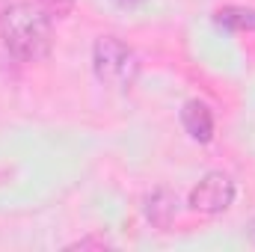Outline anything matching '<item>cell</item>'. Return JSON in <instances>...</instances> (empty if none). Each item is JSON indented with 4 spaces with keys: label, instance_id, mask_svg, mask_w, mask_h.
<instances>
[{
    "label": "cell",
    "instance_id": "cell-1",
    "mask_svg": "<svg viewBox=\"0 0 255 252\" xmlns=\"http://www.w3.org/2000/svg\"><path fill=\"white\" fill-rule=\"evenodd\" d=\"M0 39L6 51L24 63L45 60L54 45V24L48 9L36 3H12L0 15Z\"/></svg>",
    "mask_w": 255,
    "mask_h": 252
},
{
    "label": "cell",
    "instance_id": "cell-2",
    "mask_svg": "<svg viewBox=\"0 0 255 252\" xmlns=\"http://www.w3.org/2000/svg\"><path fill=\"white\" fill-rule=\"evenodd\" d=\"M92 71L98 83L128 92L139 77V54L119 36H98L92 45Z\"/></svg>",
    "mask_w": 255,
    "mask_h": 252
},
{
    "label": "cell",
    "instance_id": "cell-3",
    "mask_svg": "<svg viewBox=\"0 0 255 252\" xmlns=\"http://www.w3.org/2000/svg\"><path fill=\"white\" fill-rule=\"evenodd\" d=\"M235 196H238V187L232 181V175L214 169V172H205L199 178V184L190 190V211L196 214H205V217H217V214H226L232 205H235Z\"/></svg>",
    "mask_w": 255,
    "mask_h": 252
},
{
    "label": "cell",
    "instance_id": "cell-4",
    "mask_svg": "<svg viewBox=\"0 0 255 252\" xmlns=\"http://www.w3.org/2000/svg\"><path fill=\"white\" fill-rule=\"evenodd\" d=\"M142 214H145V220H148L154 229L166 232V229L175 223V217H178V196L169 187L151 190V193L142 199Z\"/></svg>",
    "mask_w": 255,
    "mask_h": 252
},
{
    "label": "cell",
    "instance_id": "cell-5",
    "mask_svg": "<svg viewBox=\"0 0 255 252\" xmlns=\"http://www.w3.org/2000/svg\"><path fill=\"white\" fill-rule=\"evenodd\" d=\"M181 125L190 133V139L202 142V145L214 139V113H211V107L205 101L193 98V101H187L181 107Z\"/></svg>",
    "mask_w": 255,
    "mask_h": 252
},
{
    "label": "cell",
    "instance_id": "cell-6",
    "mask_svg": "<svg viewBox=\"0 0 255 252\" xmlns=\"http://www.w3.org/2000/svg\"><path fill=\"white\" fill-rule=\"evenodd\" d=\"M214 24L229 33H255V6H220L214 12Z\"/></svg>",
    "mask_w": 255,
    "mask_h": 252
},
{
    "label": "cell",
    "instance_id": "cell-7",
    "mask_svg": "<svg viewBox=\"0 0 255 252\" xmlns=\"http://www.w3.org/2000/svg\"><path fill=\"white\" fill-rule=\"evenodd\" d=\"M107 247H113V244L104 235H86V238L68 244V250H107Z\"/></svg>",
    "mask_w": 255,
    "mask_h": 252
},
{
    "label": "cell",
    "instance_id": "cell-8",
    "mask_svg": "<svg viewBox=\"0 0 255 252\" xmlns=\"http://www.w3.org/2000/svg\"><path fill=\"white\" fill-rule=\"evenodd\" d=\"M119 9H139V6H145V3H151V0H113Z\"/></svg>",
    "mask_w": 255,
    "mask_h": 252
},
{
    "label": "cell",
    "instance_id": "cell-9",
    "mask_svg": "<svg viewBox=\"0 0 255 252\" xmlns=\"http://www.w3.org/2000/svg\"><path fill=\"white\" fill-rule=\"evenodd\" d=\"M247 238H250V241L255 244V217L250 220V226H247Z\"/></svg>",
    "mask_w": 255,
    "mask_h": 252
}]
</instances>
